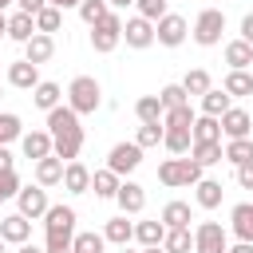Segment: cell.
I'll return each mask as SVG.
<instances>
[{"instance_id":"cell-1","label":"cell","mask_w":253,"mask_h":253,"mask_svg":"<svg viewBox=\"0 0 253 253\" xmlns=\"http://www.w3.org/2000/svg\"><path fill=\"white\" fill-rule=\"evenodd\" d=\"M99 103H103V87H99L95 75H75V79L67 83V107H71L75 115H95Z\"/></svg>"},{"instance_id":"cell-2","label":"cell","mask_w":253,"mask_h":253,"mask_svg":"<svg viewBox=\"0 0 253 253\" xmlns=\"http://www.w3.org/2000/svg\"><path fill=\"white\" fill-rule=\"evenodd\" d=\"M158 182L170 186V190H178V186H198V182H202V166H198L194 158H166V162L158 166Z\"/></svg>"},{"instance_id":"cell-3","label":"cell","mask_w":253,"mask_h":253,"mask_svg":"<svg viewBox=\"0 0 253 253\" xmlns=\"http://www.w3.org/2000/svg\"><path fill=\"white\" fill-rule=\"evenodd\" d=\"M221 32H225V12H221V8L198 12V20H194V43L213 47V43H221Z\"/></svg>"},{"instance_id":"cell-4","label":"cell","mask_w":253,"mask_h":253,"mask_svg":"<svg viewBox=\"0 0 253 253\" xmlns=\"http://www.w3.org/2000/svg\"><path fill=\"white\" fill-rule=\"evenodd\" d=\"M119 40H123V16H119V12H107V16L91 28V47H95L99 55H107V51L119 47Z\"/></svg>"},{"instance_id":"cell-5","label":"cell","mask_w":253,"mask_h":253,"mask_svg":"<svg viewBox=\"0 0 253 253\" xmlns=\"http://www.w3.org/2000/svg\"><path fill=\"white\" fill-rule=\"evenodd\" d=\"M138 162H142V146L138 142H115L111 154H107V170L115 178H126L130 170H138Z\"/></svg>"},{"instance_id":"cell-6","label":"cell","mask_w":253,"mask_h":253,"mask_svg":"<svg viewBox=\"0 0 253 253\" xmlns=\"http://www.w3.org/2000/svg\"><path fill=\"white\" fill-rule=\"evenodd\" d=\"M225 249H229V233L221 229V221H198L194 253H225Z\"/></svg>"},{"instance_id":"cell-7","label":"cell","mask_w":253,"mask_h":253,"mask_svg":"<svg viewBox=\"0 0 253 253\" xmlns=\"http://www.w3.org/2000/svg\"><path fill=\"white\" fill-rule=\"evenodd\" d=\"M16 206H20L16 213H24L28 221H36V217H43V213H47V206H51V202H47V190H43V186H20Z\"/></svg>"},{"instance_id":"cell-8","label":"cell","mask_w":253,"mask_h":253,"mask_svg":"<svg viewBox=\"0 0 253 253\" xmlns=\"http://www.w3.org/2000/svg\"><path fill=\"white\" fill-rule=\"evenodd\" d=\"M186 36H190V24H186L182 16H174V12H166V16L154 24V40H158L162 47H178Z\"/></svg>"},{"instance_id":"cell-9","label":"cell","mask_w":253,"mask_h":253,"mask_svg":"<svg viewBox=\"0 0 253 253\" xmlns=\"http://www.w3.org/2000/svg\"><path fill=\"white\" fill-rule=\"evenodd\" d=\"M123 40H126V47L142 51V47H150V43H154V24H150V20H142V16H130V20L123 24Z\"/></svg>"},{"instance_id":"cell-10","label":"cell","mask_w":253,"mask_h":253,"mask_svg":"<svg viewBox=\"0 0 253 253\" xmlns=\"http://www.w3.org/2000/svg\"><path fill=\"white\" fill-rule=\"evenodd\" d=\"M83 142H87V134H83V130H67V134H55V138H51V154H55V158L67 166V162H75V158H79Z\"/></svg>"},{"instance_id":"cell-11","label":"cell","mask_w":253,"mask_h":253,"mask_svg":"<svg viewBox=\"0 0 253 253\" xmlns=\"http://www.w3.org/2000/svg\"><path fill=\"white\" fill-rule=\"evenodd\" d=\"M28 237H32V221H28L24 213L0 217V241H4V245H24Z\"/></svg>"},{"instance_id":"cell-12","label":"cell","mask_w":253,"mask_h":253,"mask_svg":"<svg viewBox=\"0 0 253 253\" xmlns=\"http://www.w3.org/2000/svg\"><path fill=\"white\" fill-rule=\"evenodd\" d=\"M115 202H119V210H123V213H142V206H146V190H142L138 182L123 178V182H119V194H115Z\"/></svg>"},{"instance_id":"cell-13","label":"cell","mask_w":253,"mask_h":253,"mask_svg":"<svg viewBox=\"0 0 253 253\" xmlns=\"http://www.w3.org/2000/svg\"><path fill=\"white\" fill-rule=\"evenodd\" d=\"M217 123H221V134H225V138H249V130H253V119H249L241 107H229Z\"/></svg>"},{"instance_id":"cell-14","label":"cell","mask_w":253,"mask_h":253,"mask_svg":"<svg viewBox=\"0 0 253 253\" xmlns=\"http://www.w3.org/2000/svg\"><path fill=\"white\" fill-rule=\"evenodd\" d=\"M43 225H47V233H67V237H75V210H71V206H47Z\"/></svg>"},{"instance_id":"cell-15","label":"cell","mask_w":253,"mask_h":253,"mask_svg":"<svg viewBox=\"0 0 253 253\" xmlns=\"http://www.w3.org/2000/svg\"><path fill=\"white\" fill-rule=\"evenodd\" d=\"M67 130H83V126H79V115L67 103H59L55 111H47V134L55 138V134H67Z\"/></svg>"},{"instance_id":"cell-16","label":"cell","mask_w":253,"mask_h":253,"mask_svg":"<svg viewBox=\"0 0 253 253\" xmlns=\"http://www.w3.org/2000/svg\"><path fill=\"white\" fill-rule=\"evenodd\" d=\"M229 229L237 233V241H253V202H237L229 210Z\"/></svg>"},{"instance_id":"cell-17","label":"cell","mask_w":253,"mask_h":253,"mask_svg":"<svg viewBox=\"0 0 253 253\" xmlns=\"http://www.w3.org/2000/svg\"><path fill=\"white\" fill-rule=\"evenodd\" d=\"M8 83L20 87V91H36V83H40V67L28 63V59H16V63L8 67Z\"/></svg>"},{"instance_id":"cell-18","label":"cell","mask_w":253,"mask_h":253,"mask_svg":"<svg viewBox=\"0 0 253 253\" xmlns=\"http://www.w3.org/2000/svg\"><path fill=\"white\" fill-rule=\"evenodd\" d=\"M20 146H24V158L40 162V158L51 154V134L47 130H28V134H20Z\"/></svg>"},{"instance_id":"cell-19","label":"cell","mask_w":253,"mask_h":253,"mask_svg":"<svg viewBox=\"0 0 253 253\" xmlns=\"http://www.w3.org/2000/svg\"><path fill=\"white\" fill-rule=\"evenodd\" d=\"M63 190H67V194H87V190H91V170H87L79 158L63 166Z\"/></svg>"},{"instance_id":"cell-20","label":"cell","mask_w":253,"mask_h":253,"mask_svg":"<svg viewBox=\"0 0 253 253\" xmlns=\"http://www.w3.org/2000/svg\"><path fill=\"white\" fill-rule=\"evenodd\" d=\"M51 55H55V40H51V36H40V32H36V36L24 43V59H28V63H36V67H40V63H47Z\"/></svg>"},{"instance_id":"cell-21","label":"cell","mask_w":253,"mask_h":253,"mask_svg":"<svg viewBox=\"0 0 253 253\" xmlns=\"http://www.w3.org/2000/svg\"><path fill=\"white\" fill-rule=\"evenodd\" d=\"M63 182V162L55 158V154H47V158H40L36 162V186H59Z\"/></svg>"},{"instance_id":"cell-22","label":"cell","mask_w":253,"mask_h":253,"mask_svg":"<svg viewBox=\"0 0 253 253\" xmlns=\"http://www.w3.org/2000/svg\"><path fill=\"white\" fill-rule=\"evenodd\" d=\"M158 221L166 229H190V202H166L162 213H158Z\"/></svg>"},{"instance_id":"cell-23","label":"cell","mask_w":253,"mask_h":253,"mask_svg":"<svg viewBox=\"0 0 253 253\" xmlns=\"http://www.w3.org/2000/svg\"><path fill=\"white\" fill-rule=\"evenodd\" d=\"M225 63H229V71H249L253 47H249L245 40H229V43H225Z\"/></svg>"},{"instance_id":"cell-24","label":"cell","mask_w":253,"mask_h":253,"mask_svg":"<svg viewBox=\"0 0 253 253\" xmlns=\"http://www.w3.org/2000/svg\"><path fill=\"white\" fill-rule=\"evenodd\" d=\"M59 99H63V91H59V83H51V79H40L36 91H32V103H36L40 111H55Z\"/></svg>"},{"instance_id":"cell-25","label":"cell","mask_w":253,"mask_h":253,"mask_svg":"<svg viewBox=\"0 0 253 253\" xmlns=\"http://www.w3.org/2000/svg\"><path fill=\"white\" fill-rule=\"evenodd\" d=\"M130 237H134V221H126V213H119L103 225V241H111V245H126Z\"/></svg>"},{"instance_id":"cell-26","label":"cell","mask_w":253,"mask_h":253,"mask_svg":"<svg viewBox=\"0 0 253 253\" xmlns=\"http://www.w3.org/2000/svg\"><path fill=\"white\" fill-rule=\"evenodd\" d=\"M32 36H36V20H32L28 12H12V16H8V40L28 43Z\"/></svg>"},{"instance_id":"cell-27","label":"cell","mask_w":253,"mask_h":253,"mask_svg":"<svg viewBox=\"0 0 253 253\" xmlns=\"http://www.w3.org/2000/svg\"><path fill=\"white\" fill-rule=\"evenodd\" d=\"M190 138L194 142H221V123L210 119V115H198L194 126H190Z\"/></svg>"},{"instance_id":"cell-28","label":"cell","mask_w":253,"mask_h":253,"mask_svg":"<svg viewBox=\"0 0 253 253\" xmlns=\"http://www.w3.org/2000/svg\"><path fill=\"white\" fill-rule=\"evenodd\" d=\"M194 190H198V194H194V202H198L202 210H217V206H221V194H225V190H221V182H213V178H202Z\"/></svg>"},{"instance_id":"cell-29","label":"cell","mask_w":253,"mask_h":253,"mask_svg":"<svg viewBox=\"0 0 253 253\" xmlns=\"http://www.w3.org/2000/svg\"><path fill=\"white\" fill-rule=\"evenodd\" d=\"M162 237H166V225H162V221H134V241H138L142 249L162 245Z\"/></svg>"},{"instance_id":"cell-30","label":"cell","mask_w":253,"mask_h":253,"mask_svg":"<svg viewBox=\"0 0 253 253\" xmlns=\"http://www.w3.org/2000/svg\"><path fill=\"white\" fill-rule=\"evenodd\" d=\"M221 91L229 99H245V95H253V75L249 71H229L225 83H221Z\"/></svg>"},{"instance_id":"cell-31","label":"cell","mask_w":253,"mask_h":253,"mask_svg":"<svg viewBox=\"0 0 253 253\" xmlns=\"http://www.w3.org/2000/svg\"><path fill=\"white\" fill-rule=\"evenodd\" d=\"M229 107H233V99H229L225 91H213V87H210V91L202 95V115H210V119H221Z\"/></svg>"},{"instance_id":"cell-32","label":"cell","mask_w":253,"mask_h":253,"mask_svg":"<svg viewBox=\"0 0 253 253\" xmlns=\"http://www.w3.org/2000/svg\"><path fill=\"white\" fill-rule=\"evenodd\" d=\"M194 111H190V103L186 107H170V111H162V126H170V130H190L194 126Z\"/></svg>"},{"instance_id":"cell-33","label":"cell","mask_w":253,"mask_h":253,"mask_svg":"<svg viewBox=\"0 0 253 253\" xmlns=\"http://www.w3.org/2000/svg\"><path fill=\"white\" fill-rule=\"evenodd\" d=\"M190 158L206 170V166H213V162H221L225 154H221V142H194L190 146Z\"/></svg>"},{"instance_id":"cell-34","label":"cell","mask_w":253,"mask_h":253,"mask_svg":"<svg viewBox=\"0 0 253 253\" xmlns=\"http://www.w3.org/2000/svg\"><path fill=\"white\" fill-rule=\"evenodd\" d=\"M119 182H123V178H115L107 166L91 174V190H95V198H115V194H119Z\"/></svg>"},{"instance_id":"cell-35","label":"cell","mask_w":253,"mask_h":253,"mask_svg":"<svg viewBox=\"0 0 253 253\" xmlns=\"http://www.w3.org/2000/svg\"><path fill=\"white\" fill-rule=\"evenodd\" d=\"M221 154H225V162L241 166V162H249V158H253V138H229V142L221 146Z\"/></svg>"},{"instance_id":"cell-36","label":"cell","mask_w":253,"mask_h":253,"mask_svg":"<svg viewBox=\"0 0 253 253\" xmlns=\"http://www.w3.org/2000/svg\"><path fill=\"white\" fill-rule=\"evenodd\" d=\"M162 249H166V253H190V249H194V233H190V229H166Z\"/></svg>"},{"instance_id":"cell-37","label":"cell","mask_w":253,"mask_h":253,"mask_svg":"<svg viewBox=\"0 0 253 253\" xmlns=\"http://www.w3.org/2000/svg\"><path fill=\"white\" fill-rule=\"evenodd\" d=\"M134 115H138L142 123H162V99H158V95H142V99L134 103Z\"/></svg>"},{"instance_id":"cell-38","label":"cell","mask_w":253,"mask_h":253,"mask_svg":"<svg viewBox=\"0 0 253 253\" xmlns=\"http://www.w3.org/2000/svg\"><path fill=\"white\" fill-rule=\"evenodd\" d=\"M162 146H166L174 158H182V154L194 146V138H190V130H170V126H166V134H162Z\"/></svg>"},{"instance_id":"cell-39","label":"cell","mask_w":253,"mask_h":253,"mask_svg":"<svg viewBox=\"0 0 253 253\" xmlns=\"http://www.w3.org/2000/svg\"><path fill=\"white\" fill-rule=\"evenodd\" d=\"M59 24H63V12L59 8H43V12H36V32L40 36H51V32H59Z\"/></svg>"},{"instance_id":"cell-40","label":"cell","mask_w":253,"mask_h":253,"mask_svg":"<svg viewBox=\"0 0 253 253\" xmlns=\"http://www.w3.org/2000/svg\"><path fill=\"white\" fill-rule=\"evenodd\" d=\"M182 91L186 95H206L210 91V71H202V67H194V71H186V79H182Z\"/></svg>"},{"instance_id":"cell-41","label":"cell","mask_w":253,"mask_h":253,"mask_svg":"<svg viewBox=\"0 0 253 253\" xmlns=\"http://www.w3.org/2000/svg\"><path fill=\"white\" fill-rule=\"evenodd\" d=\"M103 249H107L103 233H75L71 237V253H103Z\"/></svg>"},{"instance_id":"cell-42","label":"cell","mask_w":253,"mask_h":253,"mask_svg":"<svg viewBox=\"0 0 253 253\" xmlns=\"http://www.w3.org/2000/svg\"><path fill=\"white\" fill-rule=\"evenodd\" d=\"M24 134V126H20V115H12V111H4L0 115V146H8V142H16Z\"/></svg>"},{"instance_id":"cell-43","label":"cell","mask_w":253,"mask_h":253,"mask_svg":"<svg viewBox=\"0 0 253 253\" xmlns=\"http://www.w3.org/2000/svg\"><path fill=\"white\" fill-rule=\"evenodd\" d=\"M158 99H162V111H170V107H186V103H190V95L182 91V83H166V87L158 91Z\"/></svg>"},{"instance_id":"cell-44","label":"cell","mask_w":253,"mask_h":253,"mask_svg":"<svg viewBox=\"0 0 253 253\" xmlns=\"http://www.w3.org/2000/svg\"><path fill=\"white\" fill-rule=\"evenodd\" d=\"M162 134H166V126H162V123H142V126H138V134H134V142L146 150V146H158V142H162Z\"/></svg>"},{"instance_id":"cell-45","label":"cell","mask_w":253,"mask_h":253,"mask_svg":"<svg viewBox=\"0 0 253 253\" xmlns=\"http://www.w3.org/2000/svg\"><path fill=\"white\" fill-rule=\"evenodd\" d=\"M107 12H111V4H107V0H83V4H79V16H83V24H91V28H95V24H99Z\"/></svg>"},{"instance_id":"cell-46","label":"cell","mask_w":253,"mask_h":253,"mask_svg":"<svg viewBox=\"0 0 253 253\" xmlns=\"http://www.w3.org/2000/svg\"><path fill=\"white\" fill-rule=\"evenodd\" d=\"M166 4H170V0H134L138 16H142V20H150V24H158V20L166 16Z\"/></svg>"},{"instance_id":"cell-47","label":"cell","mask_w":253,"mask_h":253,"mask_svg":"<svg viewBox=\"0 0 253 253\" xmlns=\"http://www.w3.org/2000/svg\"><path fill=\"white\" fill-rule=\"evenodd\" d=\"M16 194H20L16 170H0V202H8V198H16Z\"/></svg>"},{"instance_id":"cell-48","label":"cell","mask_w":253,"mask_h":253,"mask_svg":"<svg viewBox=\"0 0 253 253\" xmlns=\"http://www.w3.org/2000/svg\"><path fill=\"white\" fill-rule=\"evenodd\" d=\"M43 253H71V237L67 233H47L43 237Z\"/></svg>"},{"instance_id":"cell-49","label":"cell","mask_w":253,"mask_h":253,"mask_svg":"<svg viewBox=\"0 0 253 253\" xmlns=\"http://www.w3.org/2000/svg\"><path fill=\"white\" fill-rule=\"evenodd\" d=\"M16 8H20V12H28V16L36 20V12H43V8H47V0H16Z\"/></svg>"},{"instance_id":"cell-50","label":"cell","mask_w":253,"mask_h":253,"mask_svg":"<svg viewBox=\"0 0 253 253\" xmlns=\"http://www.w3.org/2000/svg\"><path fill=\"white\" fill-rule=\"evenodd\" d=\"M237 182H241V186H245V190H253V158H249V162H241V166H237Z\"/></svg>"},{"instance_id":"cell-51","label":"cell","mask_w":253,"mask_h":253,"mask_svg":"<svg viewBox=\"0 0 253 253\" xmlns=\"http://www.w3.org/2000/svg\"><path fill=\"white\" fill-rule=\"evenodd\" d=\"M237 40H245V43L253 47V12H249V16L241 20V36H237Z\"/></svg>"},{"instance_id":"cell-52","label":"cell","mask_w":253,"mask_h":253,"mask_svg":"<svg viewBox=\"0 0 253 253\" xmlns=\"http://www.w3.org/2000/svg\"><path fill=\"white\" fill-rule=\"evenodd\" d=\"M47 4H51V8H59V12H67V8H79L83 0H47Z\"/></svg>"},{"instance_id":"cell-53","label":"cell","mask_w":253,"mask_h":253,"mask_svg":"<svg viewBox=\"0 0 253 253\" xmlns=\"http://www.w3.org/2000/svg\"><path fill=\"white\" fill-rule=\"evenodd\" d=\"M0 170H12V150L0 146Z\"/></svg>"},{"instance_id":"cell-54","label":"cell","mask_w":253,"mask_h":253,"mask_svg":"<svg viewBox=\"0 0 253 253\" xmlns=\"http://www.w3.org/2000/svg\"><path fill=\"white\" fill-rule=\"evenodd\" d=\"M225 253H253V241H237V245H229Z\"/></svg>"},{"instance_id":"cell-55","label":"cell","mask_w":253,"mask_h":253,"mask_svg":"<svg viewBox=\"0 0 253 253\" xmlns=\"http://www.w3.org/2000/svg\"><path fill=\"white\" fill-rule=\"evenodd\" d=\"M20 253H43V249H40V245H32V241H24V245H20Z\"/></svg>"},{"instance_id":"cell-56","label":"cell","mask_w":253,"mask_h":253,"mask_svg":"<svg viewBox=\"0 0 253 253\" xmlns=\"http://www.w3.org/2000/svg\"><path fill=\"white\" fill-rule=\"evenodd\" d=\"M107 4H111V8H130L134 0H107Z\"/></svg>"},{"instance_id":"cell-57","label":"cell","mask_w":253,"mask_h":253,"mask_svg":"<svg viewBox=\"0 0 253 253\" xmlns=\"http://www.w3.org/2000/svg\"><path fill=\"white\" fill-rule=\"evenodd\" d=\"M0 36H8V16L0 12Z\"/></svg>"},{"instance_id":"cell-58","label":"cell","mask_w":253,"mask_h":253,"mask_svg":"<svg viewBox=\"0 0 253 253\" xmlns=\"http://www.w3.org/2000/svg\"><path fill=\"white\" fill-rule=\"evenodd\" d=\"M142 253H166V249H162V245H150V249H142Z\"/></svg>"},{"instance_id":"cell-59","label":"cell","mask_w":253,"mask_h":253,"mask_svg":"<svg viewBox=\"0 0 253 253\" xmlns=\"http://www.w3.org/2000/svg\"><path fill=\"white\" fill-rule=\"evenodd\" d=\"M8 4H16V0H0V12H4V8H8Z\"/></svg>"},{"instance_id":"cell-60","label":"cell","mask_w":253,"mask_h":253,"mask_svg":"<svg viewBox=\"0 0 253 253\" xmlns=\"http://www.w3.org/2000/svg\"><path fill=\"white\" fill-rule=\"evenodd\" d=\"M123 253H142V249H126V245H123Z\"/></svg>"},{"instance_id":"cell-61","label":"cell","mask_w":253,"mask_h":253,"mask_svg":"<svg viewBox=\"0 0 253 253\" xmlns=\"http://www.w3.org/2000/svg\"><path fill=\"white\" fill-rule=\"evenodd\" d=\"M0 253H4V241H0Z\"/></svg>"}]
</instances>
